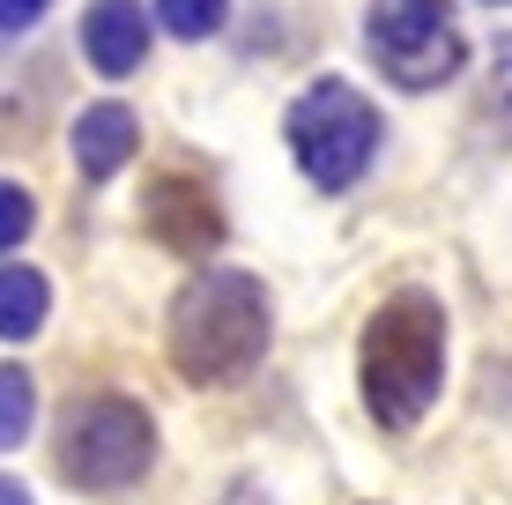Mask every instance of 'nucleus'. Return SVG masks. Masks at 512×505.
Listing matches in <instances>:
<instances>
[{"label":"nucleus","instance_id":"1","mask_svg":"<svg viewBox=\"0 0 512 505\" xmlns=\"http://www.w3.org/2000/svg\"><path fill=\"white\" fill-rule=\"evenodd\" d=\"M357 379H364V409L379 416V431H416L423 409L446 387V305L431 290H394L364 320Z\"/></svg>","mask_w":512,"mask_h":505},{"label":"nucleus","instance_id":"2","mask_svg":"<svg viewBox=\"0 0 512 505\" xmlns=\"http://www.w3.org/2000/svg\"><path fill=\"white\" fill-rule=\"evenodd\" d=\"M268 350V290L245 268H201L171 305V364L193 387H231Z\"/></svg>","mask_w":512,"mask_h":505},{"label":"nucleus","instance_id":"3","mask_svg":"<svg viewBox=\"0 0 512 505\" xmlns=\"http://www.w3.org/2000/svg\"><path fill=\"white\" fill-rule=\"evenodd\" d=\"M282 134H290L297 171H305L320 194H349V186L372 171V156H379V112H372V97L349 90L342 75L312 82V90L290 104Z\"/></svg>","mask_w":512,"mask_h":505},{"label":"nucleus","instance_id":"4","mask_svg":"<svg viewBox=\"0 0 512 505\" xmlns=\"http://www.w3.org/2000/svg\"><path fill=\"white\" fill-rule=\"evenodd\" d=\"M156 461V424L127 394H90L60 416V476L75 491H127Z\"/></svg>","mask_w":512,"mask_h":505},{"label":"nucleus","instance_id":"5","mask_svg":"<svg viewBox=\"0 0 512 505\" xmlns=\"http://www.w3.org/2000/svg\"><path fill=\"white\" fill-rule=\"evenodd\" d=\"M364 45H372L379 75L394 82V90H438V82H453L461 60H468V38H461L446 0H372Z\"/></svg>","mask_w":512,"mask_h":505},{"label":"nucleus","instance_id":"6","mask_svg":"<svg viewBox=\"0 0 512 505\" xmlns=\"http://www.w3.org/2000/svg\"><path fill=\"white\" fill-rule=\"evenodd\" d=\"M141 231H149L164 253L201 260V253L223 246V208H216V194H208L201 179L164 171V179H149V194H141Z\"/></svg>","mask_w":512,"mask_h":505},{"label":"nucleus","instance_id":"7","mask_svg":"<svg viewBox=\"0 0 512 505\" xmlns=\"http://www.w3.org/2000/svg\"><path fill=\"white\" fill-rule=\"evenodd\" d=\"M82 52H90L97 75H134L141 52H149V15H141V0H90V15H82Z\"/></svg>","mask_w":512,"mask_h":505},{"label":"nucleus","instance_id":"8","mask_svg":"<svg viewBox=\"0 0 512 505\" xmlns=\"http://www.w3.org/2000/svg\"><path fill=\"white\" fill-rule=\"evenodd\" d=\"M141 149V119L127 104H90V112L75 119V171L82 179H112V171H127V156Z\"/></svg>","mask_w":512,"mask_h":505},{"label":"nucleus","instance_id":"9","mask_svg":"<svg viewBox=\"0 0 512 505\" xmlns=\"http://www.w3.org/2000/svg\"><path fill=\"white\" fill-rule=\"evenodd\" d=\"M52 312V290L38 268H0V342H30Z\"/></svg>","mask_w":512,"mask_h":505},{"label":"nucleus","instance_id":"10","mask_svg":"<svg viewBox=\"0 0 512 505\" xmlns=\"http://www.w3.org/2000/svg\"><path fill=\"white\" fill-rule=\"evenodd\" d=\"M30 416H38V387L23 364H0V446H23Z\"/></svg>","mask_w":512,"mask_h":505},{"label":"nucleus","instance_id":"11","mask_svg":"<svg viewBox=\"0 0 512 505\" xmlns=\"http://www.w3.org/2000/svg\"><path fill=\"white\" fill-rule=\"evenodd\" d=\"M223 0H156V23L171 30V38H216L223 30Z\"/></svg>","mask_w":512,"mask_h":505},{"label":"nucleus","instance_id":"12","mask_svg":"<svg viewBox=\"0 0 512 505\" xmlns=\"http://www.w3.org/2000/svg\"><path fill=\"white\" fill-rule=\"evenodd\" d=\"M30 223H38V201H30L15 179H0V253H8V246H23V238H30Z\"/></svg>","mask_w":512,"mask_h":505},{"label":"nucleus","instance_id":"13","mask_svg":"<svg viewBox=\"0 0 512 505\" xmlns=\"http://www.w3.org/2000/svg\"><path fill=\"white\" fill-rule=\"evenodd\" d=\"M45 8H52V0H0V45H15L23 30H38Z\"/></svg>","mask_w":512,"mask_h":505},{"label":"nucleus","instance_id":"14","mask_svg":"<svg viewBox=\"0 0 512 505\" xmlns=\"http://www.w3.org/2000/svg\"><path fill=\"white\" fill-rule=\"evenodd\" d=\"M498 97L512 104V38H498Z\"/></svg>","mask_w":512,"mask_h":505},{"label":"nucleus","instance_id":"15","mask_svg":"<svg viewBox=\"0 0 512 505\" xmlns=\"http://www.w3.org/2000/svg\"><path fill=\"white\" fill-rule=\"evenodd\" d=\"M0 505H30V491H23L15 476H0Z\"/></svg>","mask_w":512,"mask_h":505},{"label":"nucleus","instance_id":"16","mask_svg":"<svg viewBox=\"0 0 512 505\" xmlns=\"http://www.w3.org/2000/svg\"><path fill=\"white\" fill-rule=\"evenodd\" d=\"M490 8H505V0H490Z\"/></svg>","mask_w":512,"mask_h":505}]
</instances>
